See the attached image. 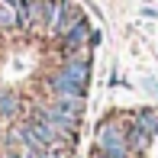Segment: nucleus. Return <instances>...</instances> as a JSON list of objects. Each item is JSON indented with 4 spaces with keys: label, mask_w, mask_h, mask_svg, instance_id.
Listing matches in <instances>:
<instances>
[{
    "label": "nucleus",
    "mask_w": 158,
    "mask_h": 158,
    "mask_svg": "<svg viewBox=\"0 0 158 158\" xmlns=\"http://www.w3.org/2000/svg\"><path fill=\"white\" fill-rule=\"evenodd\" d=\"M16 110H19V97L13 90H3L0 94V116H13Z\"/></svg>",
    "instance_id": "nucleus-10"
},
{
    "label": "nucleus",
    "mask_w": 158,
    "mask_h": 158,
    "mask_svg": "<svg viewBox=\"0 0 158 158\" xmlns=\"http://www.w3.org/2000/svg\"><path fill=\"white\" fill-rule=\"evenodd\" d=\"M126 142H129V148H132V152H142V148L152 142V135H148V132H142V129L135 126L132 119H129V123H126Z\"/></svg>",
    "instance_id": "nucleus-8"
},
{
    "label": "nucleus",
    "mask_w": 158,
    "mask_h": 158,
    "mask_svg": "<svg viewBox=\"0 0 158 158\" xmlns=\"http://www.w3.org/2000/svg\"><path fill=\"white\" fill-rule=\"evenodd\" d=\"M0 29H16V6L0 3Z\"/></svg>",
    "instance_id": "nucleus-12"
},
{
    "label": "nucleus",
    "mask_w": 158,
    "mask_h": 158,
    "mask_svg": "<svg viewBox=\"0 0 158 158\" xmlns=\"http://www.w3.org/2000/svg\"><path fill=\"white\" fill-rule=\"evenodd\" d=\"M94 158H106V155H103V152H94Z\"/></svg>",
    "instance_id": "nucleus-15"
},
{
    "label": "nucleus",
    "mask_w": 158,
    "mask_h": 158,
    "mask_svg": "<svg viewBox=\"0 0 158 158\" xmlns=\"http://www.w3.org/2000/svg\"><path fill=\"white\" fill-rule=\"evenodd\" d=\"M90 32H94V29H90V23H87V19L81 16V19H77V23H74V26H71V29H68V32L61 35V48H64V52H68V55L81 52V48L87 45Z\"/></svg>",
    "instance_id": "nucleus-3"
},
{
    "label": "nucleus",
    "mask_w": 158,
    "mask_h": 158,
    "mask_svg": "<svg viewBox=\"0 0 158 158\" xmlns=\"http://www.w3.org/2000/svg\"><path fill=\"white\" fill-rule=\"evenodd\" d=\"M55 110H61L64 116H71V119H81V113H84V97H55Z\"/></svg>",
    "instance_id": "nucleus-7"
},
{
    "label": "nucleus",
    "mask_w": 158,
    "mask_h": 158,
    "mask_svg": "<svg viewBox=\"0 0 158 158\" xmlns=\"http://www.w3.org/2000/svg\"><path fill=\"white\" fill-rule=\"evenodd\" d=\"M77 19H81V10H77L74 3H64V0H61V10H58V23H55V29H52V32H55V35L61 39V35L68 32L71 26L77 23Z\"/></svg>",
    "instance_id": "nucleus-5"
},
{
    "label": "nucleus",
    "mask_w": 158,
    "mask_h": 158,
    "mask_svg": "<svg viewBox=\"0 0 158 158\" xmlns=\"http://www.w3.org/2000/svg\"><path fill=\"white\" fill-rule=\"evenodd\" d=\"M26 16H29V26L42 29V0H26Z\"/></svg>",
    "instance_id": "nucleus-11"
},
{
    "label": "nucleus",
    "mask_w": 158,
    "mask_h": 158,
    "mask_svg": "<svg viewBox=\"0 0 158 158\" xmlns=\"http://www.w3.org/2000/svg\"><path fill=\"white\" fill-rule=\"evenodd\" d=\"M0 3H6V6H16V3H19V0H0Z\"/></svg>",
    "instance_id": "nucleus-14"
},
{
    "label": "nucleus",
    "mask_w": 158,
    "mask_h": 158,
    "mask_svg": "<svg viewBox=\"0 0 158 158\" xmlns=\"http://www.w3.org/2000/svg\"><path fill=\"white\" fill-rule=\"evenodd\" d=\"M97 152H103L106 158H129L132 148L126 142V126H119L116 119H106L97 126Z\"/></svg>",
    "instance_id": "nucleus-1"
},
{
    "label": "nucleus",
    "mask_w": 158,
    "mask_h": 158,
    "mask_svg": "<svg viewBox=\"0 0 158 158\" xmlns=\"http://www.w3.org/2000/svg\"><path fill=\"white\" fill-rule=\"evenodd\" d=\"M48 87H52V94H55V97H84L87 84H81L77 77H71L64 68H58V74L48 77Z\"/></svg>",
    "instance_id": "nucleus-2"
},
{
    "label": "nucleus",
    "mask_w": 158,
    "mask_h": 158,
    "mask_svg": "<svg viewBox=\"0 0 158 158\" xmlns=\"http://www.w3.org/2000/svg\"><path fill=\"white\" fill-rule=\"evenodd\" d=\"M129 119H132V123L139 126L142 132H148V135H158V110H155V106H142V110H135Z\"/></svg>",
    "instance_id": "nucleus-4"
},
{
    "label": "nucleus",
    "mask_w": 158,
    "mask_h": 158,
    "mask_svg": "<svg viewBox=\"0 0 158 158\" xmlns=\"http://www.w3.org/2000/svg\"><path fill=\"white\" fill-rule=\"evenodd\" d=\"M100 39H103V35L94 29V32H90V39H87V45H100Z\"/></svg>",
    "instance_id": "nucleus-13"
},
{
    "label": "nucleus",
    "mask_w": 158,
    "mask_h": 158,
    "mask_svg": "<svg viewBox=\"0 0 158 158\" xmlns=\"http://www.w3.org/2000/svg\"><path fill=\"white\" fill-rule=\"evenodd\" d=\"M58 10H61V0H42V29L52 32L55 23H58Z\"/></svg>",
    "instance_id": "nucleus-9"
},
{
    "label": "nucleus",
    "mask_w": 158,
    "mask_h": 158,
    "mask_svg": "<svg viewBox=\"0 0 158 158\" xmlns=\"http://www.w3.org/2000/svg\"><path fill=\"white\" fill-rule=\"evenodd\" d=\"M61 68L68 71L71 77H77L81 84H87V81H90V58H87V55H81V58H64Z\"/></svg>",
    "instance_id": "nucleus-6"
}]
</instances>
